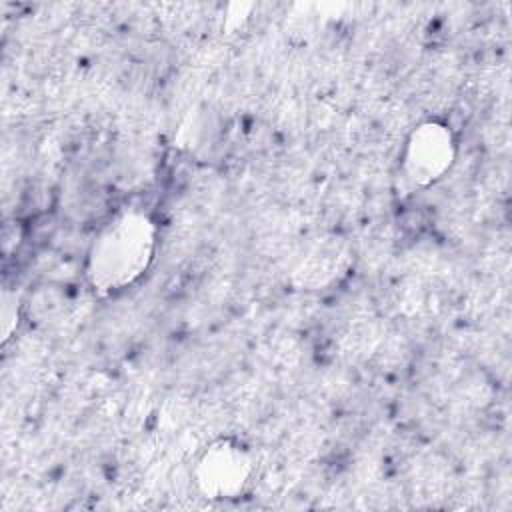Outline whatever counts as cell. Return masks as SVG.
<instances>
[{
  "label": "cell",
  "instance_id": "1",
  "mask_svg": "<svg viewBox=\"0 0 512 512\" xmlns=\"http://www.w3.org/2000/svg\"><path fill=\"white\" fill-rule=\"evenodd\" d=\"M158 250V228L148 212L124 210L92 238L84 274L102 296L124 292L150 270Z\"/></svg>",
  "mask_w": 512,
  "mask_h": 512
},
{
  "label": "cell",
  "instance_id": "2",
  "mask_svg": "<svg viewBox=\"0 0 512 512\" xmlns=\"http://www.w3.org/2000/svg\"><path fill=\"white\" fill-rule=\"evenodd\" d=\"M256 472V460L248 444L236 436H220L208 442L192 464V480L206 500L224 502L240 498Z\"/></svg>",
  "mask_w": 512,
  "mask_h": 512
},
{
  "label": "cell",
  "instance_id": "3",
  "mask_svg": "<svg viewBox=\"0 0 512 512\" xmlns=\"http://www.w3.org/2000/svg\"><path fill=\"white\" fill-rule=\"evenodd\" d=\"M458 140L454 128L440 118L418 122L404 140L400 166L404 178L416 188L440 182L454 166Z\"/></svg>",
  "mask_w": 512,
  "mask_h": 512
}]
</instances>
